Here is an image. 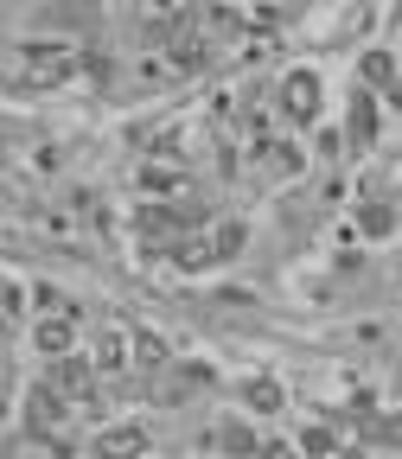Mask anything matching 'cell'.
Listing matches in <instances>:
<instances>
[{
  "label": "cell",
  "mask_w": 402,
  "mask_h": 459,
  "mask_svg": "<svg viewBox=\"0 0 402 459\" xmlns=\"http://www.w3.org/2000/svg\"><path fill=\"white\" fill-rule=\"evenodd\" d=\"M262 459H294V453H287V446H262Z\"/></svg>",
  "instance_id": "obj_17"
},
{
  "label": "cell",
  "mask_w": 402,
  "mask_h": 459,
  "mask_svg": "<svg viewBox=\"0 0 402 459\" xmlns=\"http://www.w3.org/2000/svg\"><path fill=\"white\" fill-rule=\"evenodd\" d=\"M352 134H358V141L377 134V102H358V108H352Z\"/></svg>",
  "instance_id": "obj_9"
},
{
  "label": "cell",
  "mask_w": 402,
  "mask_h": 459,
  "mask_svg": "<svg viewBox=\"0 0 402 459\" xmlns=\"http://www.w3.org/2000/svg\"><path fill=\"white\" fill-rule=\"evenodd\" d=\"M122 351H128V332H109V338H102V358H96V364H102V370H115V364H122Z\"/></svg>",
  "instance_id": "obj_10"
},
{
  "label": "cell",
  "mask_w": 402,
  "mask_h": 459,
  "mask_svg": "<svg viewBox=\"0 0 402 459\" xmlns=\"http://www.w3.org/2000/svg\"><path fill=\"white\" fill-rule=\"evenodd\" d=\"M32 344H39V351H51V358H71V313H65V319H45V325L32 332Z\"/></svg>",
  "instance_id": "obj_4"
},
{
  "label": "cell",
  "mask_w": 402,
  "mask_h": 459,
  "mask_svg": "<svg viewBox=\"0 0 402 459\" xmlns=\"http://www.w3.org/2000/svg\"><path fill=\"white\" fill-rule=\"evenodd\" d=\"M96 453L102 459H135V453H147V434L141 428H102L96 434Z\"/></svg>",
  "instance_id": "obj_3"
},
{
  "label": "cell",
  "mask_w": 402,
  "mask_h": 459,
  "mask_svg": "<svg viewBox=\"0 0 402 459\" xmlns=\"http://www.w3.org/2000/svg\"><path fill=\"white\" fill-rule=\"evenodd\" d=\"M275 166H281V172H301V147L281 141V147H275Z\"/></svg>",
  "instance_id": "obj_13"
},
{
  "label": "cell",
  "mask_w": 402,
  "mask_h": 459,
  "mask_svg": "<svg viewBox=\"0 0 402 459\" xmlns=\"http://www.w3.org/2000/svg\"><path fill=\"white\" fill-rule=\"evenodd\" d=\"M135 364H141V370H160V364H166V344L141 332V338H135Z\"/></svg>",
  "instance_id": "obj_7"
},
{
  "label": "cell",
  "mask_w": 402,
  "mask_h": 459,
  "mask_svg": "<svg viewBox=\"0 0 402 459\" xmlns=\"http://www.w3.org/2000/svg\"><path fill=\"white\" fill-rule=\"evenodd\" d=\"M223 446H237V453H256V440H249L243 428H223Z\"/></svg>",
  "instance_id": "obj_15"
},
{
  "label": "cell",
  "mask_w": 402,
  "mask_h": 459,
  "mask_svg": "<svg viewBox=\"0 0 402 459\" xmlns=\"http://www.w3.org/2000/svg\"><path fill=\"white\" fill-rule=\"evenodd\" d=\"M243 402H249V409H281V383L256 377V383H243Z\"/></svg>",
  "instance_id": "obj_6"
},
{
  "label": "cell",
  "mask_w": 402,
  "mask_h": 459,
  "mask_svg": "<svg viewBox=\"0 0 402 459\" xmlns=\"http://www.w3.org/2000/svg\"><path fill=\"white\" fill-rule=\"evenodd\" d=\"M389 71H396L389 57H364V77H371V83H389Z\"/></svg>",
  "instance_id": "obj_12"
},
{
  "label": "cell",
  "mask_w": 402,
  "mask_h": 459,
  "mask_svg": "<svg viewBox=\"0 0 402 459\" xmlns=\"http://www.w3.org/2000/svg\"><path fill=\"white\" fill-rule=\"evenodd\" d=\"M51 383H57V389H65V395H83V389H90V364H83L77 351H71V358H57V370H51Z\"/></svg>",
  "instance_id": "obj_5"
},
{
  "label": "cell",
  "mask_w": 402,
  "mask_h": 459,
  "mask_svg": "<svg viewBox=\"0 0 402 459\" xmlns=\"http://www.w3.org/2000/svg\"><path fill=\"white\" fill-rule=\"evenodd\" d=\"M243 249V223H223L217 230V255H237Z\"/></svg>",
  "instance_id": "obj_11"
},
{
  "label": "cell",
  "mask_w": 402,
  "mask_h": 459,
  "mask_svg": "<svg viewBox=\"0 0 402 459\" xmlns=\"http://www.w3.org/2000/svg\"><path fill=\"white\" fill-rule=\"evenodd\" d=\"M71 71H77L71 45H26V57H20V83L26 90H51V83H65Z\"/></svg>",
  "instance_id": "obj_1"
},
{
  "label": "cell",
  "mask_w": 402,
  "mask_h": 459,
  "mask_svg": "<svg viewBox=\"0 0 402 459\" xmlns=\"http://www.w3.org/2000/svg\"><path fill=\"white\" fill-rule=\"evenodd\" d=\"M172 262H179V268H205V262H211V249H205L198 237H186V243H172Z\"/></svg>",
  "instance_id": "obj_8"
},
{
  "label": "cell",
  "mask_w": 402,
  "mask_h": 459,
  "mask_svg": "<svg viewBox=\"0 0 402 459\" xmlns=\"http://www.w3.org/2000/svg\"><path fill=\"white\" fill-rule=\"evenodd\" d=\"M389 223H396L389 211H364V230H371V237H389Z\"/></svg>",
  "instance_id": "obj_14"
},
{
  "label": "cell",
  "mask_w": 402,
  "mask_h": 459,
  "mask_svg": "<svg viewBox=\"0 0 402 459\" xmlns=\"http://www.w3.org/2000/svg\"><path fill=\"white\" fill-rule=\"evenodd\" d=\"M281 102H287V115H294V122H313V115H319V77H313V71H287Z\"/></svg>",
  "instance_id": "obj_2"
},
{
  "label": "cell",
  "mask_w": 402,
  "mask_h": 459,
  "mask_svg": "<svg viewBox=\"0 0 402 459\" xmlns=\"http://www.w3.org/2000/svg\"><path fill=\"white\" fill-rule=\"evenodd\" d=\"M383 434H389V440L402 446V415H396V421H383Z\"/></svg>",
  "instance_id": "obj_16"
}]
</instances>
